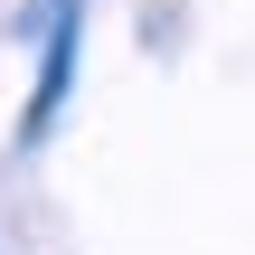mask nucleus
I'll use <instances>...</instances> for the list:
<instances>
[{
  "mask_svg": "<svg viewBox=\"0 0 255 255\" xmlns=\"http://www.w3.org/2000/svg\"><path fill=\"white\" fill-rule=\"evenodd\" d=\"M38 19H47V76H38L28 132H47V123H57V104H66V76H76V0H47Z\"/></svg>",
  "mask_w": 255,
  "mask_h": 255,
  "instance_id": "obj_1",
  "label": "nucleus"
}]
</instances>
